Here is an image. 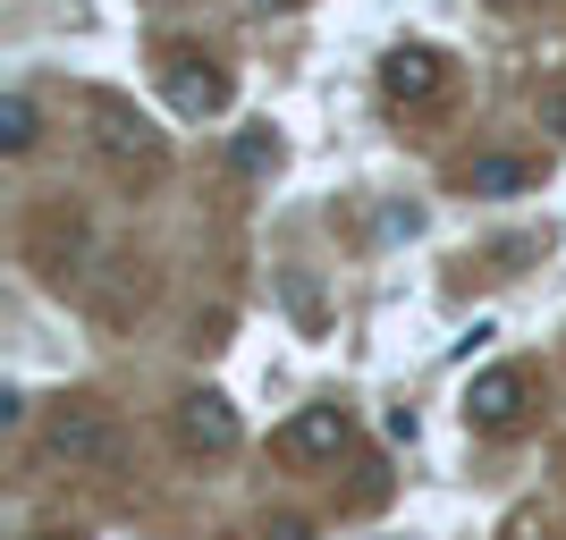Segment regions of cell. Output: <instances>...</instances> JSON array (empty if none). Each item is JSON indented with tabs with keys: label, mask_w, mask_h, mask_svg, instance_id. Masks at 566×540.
Instances as JSON below:
<instances>
[{
	"label": "cell",
	"mask_w": 566,
	"mask_h": 540,
	"mask_svg": "<svg viewBox=\"0 0 566 540\" xmlns=\"http://www.w3.org/2000/svg\"><path fill=\"white\" fill-rule=\"evenodd\" d=\"M380 94L389 102H431L440 94V51L431 43H398L389 60H380Z\"/></svg>",
	"instance_id": "6da1fadb"
},
{
	"label": "cell",
	"mask_w": 566,
	"mask_h": 540,
	"mask_svg": "<svg viewBox=\"0 0 566 540\" xmlns=\"http://www.w3.org/2000/svg\"><path fill=\"white\" fill-rule=\"evenodd\" d=\"M51 447H60L69 465H102V456H111V423H102L94 405H69V414L51 423Z\"/></svg>",
	"instance_id": "7a4b0ae2"
},
{
	"label": "cell",
	"mask_w": 566,
	"mask_h": 540,
	"mask_svg": "<svg viewBox=\"0 0 566 540\" xmlns=\"http://www.w3.org/2000/svg\"><path fill=\"white\" fill-rule=\"evenodd\" d=\"M178 431H187V447H212V456H229L237 447V414H229V398H187V414H178Z\"/></svg>",
	"instance_id": "3957f363"
},
{
	"label": "cell",
	"mask_w": 566,
	"mask_h": 540,
	"mask_svg": "<svg viewBox=\"0 0 566 540\" xmlns=\"http://www.w3.org/2000/svg\"><path fill=\"white\" fill-rule=\"evenodd\" d=\"M516 405H524V372H482L465 389V414H473V423H491V431L516 423Z\"/></svg>",
	"instance_id": "277c9868"
},
{
	"label": "cell",
	"mask_w": 566,
	"mask_h": 540,
	"mask_svg": "<svg viewBox=\"0 0 566 540\" xmlns=\"http://www.w3.org/2000/svg\"><path fill=\"white\" fill-rule=\"evenodd\" d=\"M338 440H347V414H338V405H313V414H296V423L280 431V456H331Z\"/></svg>",
	"instance_id": "5b68a950"
},
{
	"label": "cell",
	"mask_w": 566,
	"mask_h": 540,
	"mask_svg": "<svg viewBox=\"0 0 566 540\" xmlns=\"http://www.w3.org/2000/svg\"><path fill=\"white\" fill-rule=\"evenodd\" d=\"M237 169H245V178L280 169V136H271V127H245V136H237Z\"/></svg>",
	"instance_id": "8992f818"
},
{
	"label": "cell",
	"mask_w": 566,
	"mask_h": 540,
	"mask_svg": "<svg viewBox=\"0 0 566 540\" xmlns=\"http://www.w3.org/2000/svg\"><path fill=\"white\" fill-rule=\"evenodd\" d=\"M0 136H9V152H25V144H34V102H25V94L0 102Z\"/></svg>",
	"instance_id": "52a82bcc"
},
{
	"label": "cell",
	"mask_w": 566,
	"mask_h": 540,
	"mask_svg": "<svg viewBox=\"0 0 566 540\" xmlns=\"http://www.w3.org/2000/svg\"><path fill=\"white\" fill-rule=\"evenodd\" d=\"M178 102H187V110H220L229 85H220V76H178Z\"/></svg>",
	"instance_id": "ba28073f"
},
{
	"label": "cell",
	"mask_w": 566,
	"mask_h": 540,
	"mask_svg": "<svg viewBox=\"0 0 566 540\" xmlns=\"http://www.w3.org/2000/svg\"><path fill=\"white\" fill-rule=\"evenodd\" d=\"M473 187H482V194H507V187H524V169L516 161H482V169H473Z\"/></svg>",
	"instance_id": "9c48e42d"
}]
</instances>
